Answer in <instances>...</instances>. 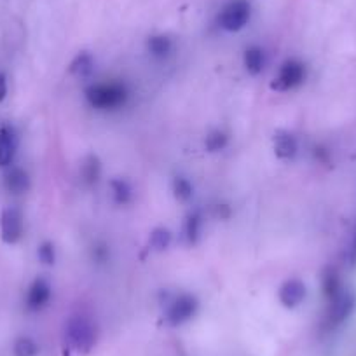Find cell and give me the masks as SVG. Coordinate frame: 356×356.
Instances as JSON below:
<instances>
[{
    "mask_svg": "<svg viewBox=\"0 0 356 356\" xmlns=\"http://www.w3.org/2000/svg\"><path fill=\"white\" fill-rule=\"evenodd\" d=\"M88 100L100 111H115L128 100V89L121 82H102L88 89Z\"/></svg>",
    "mask_w": 356,
    "mask_h": 356,
    "instance_id": "obj_1",
    "label": "cell"
},
{
    "mask_svg": "<svg viewBox=\"0 0 356 356\" xmlns=\"http://www.w3.org/2000/svg\"><path fill=\"white\" fill-rule=\"evenodd\" d=\"M65 334L72 348L79 353H89L97 342V330H95L93 321L82 314H75L68 320Z\"/></svg>",
    "mask_w": 356,
    "mask_h": 356,
    "instance_id": "obj_2",
    "label": "cell"
},
{
    "mask_svg": "<svg viewBox=\"0 0 356 356\" xmlns=\"http://www.w3.org/2000/svg\"><path fill=\"white\" fill-rule=\"evenodd\" d=\"M250 19V4L246 0H231L218 16V23L227 32H238L245 29Z\"/></svg>",
    "mask_w": 356,
    "mask_h": 356,
    "instance_id": "obj_3",
    "label": "cell"
},
{
    "mask_svg": "<svg viewBox=\"0 0 356 356\" xmlns=\"http://www.w3.org/2000/svg\"><path fill=\"white\" fill-rule=\"evenodd\" d=\"M306 77V68L300 61L297 60H289L282 65L278 75L275 77L273 82V88L278 89V91H289V89H296L297 86H300Z\"/></svg>",
    "mask_w": 356,
    "mask_h": 356,
    "instance_id": "obj_4",
    "label": "cell"
},
{
    "mask_svg": "<svg viewBox=\"0 0 356 356\" xmlns=\"http://www.w3.org/2000/svg\"><path fill=\"white\" fill-rule=\"evenodd\" d=\"M0 234L2 241L8 245H15L23 236V217L22 211L16 208H6L0 217Z\"/></svg>",
    "mask_w": 356,
    "mask_h": 356,
    "instance_id": "obj_5",
    "label": "cell"
},
{
    "mask_svg": "<svg viewBox=\"0 0 356 356\" xmlns=\"http://www.w3.org/2000/svg\"><path fill=\"white\" fill-rule=\"evenodd\" d=\"M197 302L191 296H180L171 302V306L166 311V320L171 325H182L189 321L196 314Z\"/></svg>",
    "mask_w": 356,
    "mask_h": 356,
    "instance_id": "obj_6",
    "label": "cell"
},
{
    "mask_svg": "<svg viewBox=\"0 0 356 356\" xmlns=\"http://www.w3.org/2000/svg\"><path fill=\"white\" fill-rule=\"evenodd\" d=\"M51 300V285L46 280L39 278L30 285L26 292V307L30 311H40Z\"/></svg>",
    "mask_w": 356,
    "mask_h": 356,
    "instance_id": "obj_7",
    "label": "cell"
},
{
    "mask_svg": "<svg viewBox=\"0 0 356 356\" xmlns=\"http://www.w3.org/2000/svg\"><path fill=\"white\" fill-rule=\"evenodd\" d=\"M18 138L11 126L0 128V166H11L16 156Z\"/></svg>",
    "mask_w": 356,
    "mask_h": 356,
    "instance_id": "obj_8",
    "label": "cell"
},
{
    "mask_svg": "<svg viewBox=\"0 0 356 356\" xmlns=\"http://www.w3.org/2000/svg\"><path fill=\"white\" fill-rule=\"evenodd\" d=\"M306 299V286L299 280H289L285 285L280 289V300L283 306L296 307Z\"/></svg>",
    "mask_w": 356,
    "mask_h": 356,
    "instance_id": "obj_9",
    "label": "cell"
},
{
    "mask_svg": "<svg viewBox=\"0 0 356 356\" xmlns=\"http://www.w3.org/2000/svg\"><path fill=\"white\" fill-rule=\"evenodd\" d=\"M6 189L11 194H23L30 189V178L23 168H11L4 178Z\"/></svg>",
    "mask_w": 356,
    "mask_h": 356,
    "instance_id": "obj_10",
    "label": "cell"
},
{
    "mask_svg": "<svg viewBox=\"0 0 356 356\" xmlns=\"http://www.w3.org/2000/svg\"><path fill=\"white\" fill-rule=\"evenodd\" d=\"M351 299L346 296H335L334 297V304L330 306V313H328L327 316V321L330 327H335V325L341 323L342 320H344L346 316L349 314V311H351Z\"/></svg>",
    "mask_w": 356,
    "mask_h": 356,
    "instance_id": "obj_11",
    "label": "cell"
},
{
    "mask_svg": "<svg viewBox=\"0 0 356 356\" xmlns=\"http://www.w3.org/2000/svg\"><path fill=\"white\" fill-rule=\"evenodd\" d=\"M276 154H278L282 159H290V157L296 156L297 152V142L296 138H293L292 135H289V133H280L278 136H276Z\"/></svg>",
    "mask_w": 356,
    "mask_h": 356,
    "instance_id": "obj_12",
    "label": "cell"
},
{
    "mask_svg": "<svg viewBox=\"0 0 356 356\" xmlns=\"http://www.w3.org/2000/svg\"><path fill=\"white\" fill-rule=\"evenodd\" d=\"M266 63V58H264L262 49L259 47H250L245 53V67L250 74H260Z\"/></svg>",
    "mask_w": 356,
    "mask_h": 356,
    "instance_id": "obj_13",
    "label": "cell"
},
{
    "mask_svg": "<svg viewBox=\"0 0 356 356\" xmlns=\"http://www.w3.org/2000/svg\"><path fill=\"white\" fill-rule=\"evenodd\" d=\"M173 49V44L168 37L164 35H156L149 40V51L154 54L156 58H164L171 53Z\"/></svg>",
    "mask_w": 356,
    "mask_h": 356,
    "instance_id": "obj_14",
    "label": "cell"
},
{
    "mask_svg": "<svg viewBox=\"0 0 356 356\" xmlns=\"http://www.w3.org/2000/svg\"><path fill=\"white\" fill-rule=\"evenodd\" d=\"M39 346L30 337H22L15 342V356H37Z\"/></svg>",
    "mask_w": 356,
    "mask_h": 356,
    "instance_id": "obj_15",
    "label": "cell"
},
{
    "mask_svg": "<svg viewBox=\"0 0 356 356\" xmlns=\"http://www.w3.org/2000/svg\"><path fill=\"white\" fill-rule=\"evenodd\" d=\"M175 194L180 200H189L193 196V186H191L189 180H186V178H177L175 180Z\"/></svg>",
    "mask_w": 356,
    "mask_h": 356,
    "instance_id": "obj_16",
    "label": "cell"
},
{
    "mask_svg": "<svg viewBox=\"0 0 356 356\" xmlns=\"http://www.w3.org/2000/svg\"><path fill=\"white\" fill-rule=\"evenodd\" d=\"M225 143H227V136L222 135V133H213V135H210V136H208V138H207L208 149L213 150V152H215V150L224 149Z\"/></svg>",
    "mask_w": 356,
    "mask_h": 356,
    "instance_id": "obj_17",
    "label": "cell"
},
{
    "mask_svg": "<svg viewBox=\"0 0 356 356\" xmlns=\"http://www.w3.org/2000/svg\"><path fill=\"white\" fill-rule=\"evenodd\" d=\"M37 253H39V259L42 260L44 264H47V266L54 264V250H53V245H49V243H44Z\"/></svg>",
    "mask_w": 356,
    "mask_h": 356,
    "instance_id": "obj_18",
    "label": "cell"
},
{
    "mask_svg": "<svg viewBox=\"0 0 356 356\" xmlns=\"http://www.w3.org/2000/svg\"><path fill=\"white\" fill-rule=\"evenodd\" d=\"M82 173H84L86 180H97L98 173H100V166H98V164L91 159V163L84 164V168H82Z\"/></svg>",
    "mask_w": 356,
    "mask_h": 356,
    "instance_id": "obj_19",
    "label": "cell"
},
{
    "mask_svg": "<svg viewBox=\"0 0 356 356\" xmlns=\"http://www.w3.org/2000/svg\"><path fill=\"white\" fill-rule=\"evenodd\" d=\"M6 95H8V81L4 74H0V102L4 100Z\"/></svg>",
    "mask_w": 356,
    "mask_h": 356,
    "instance_id": "obj_20",
    "label": "cell"
}]
</instances>
